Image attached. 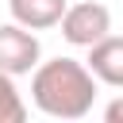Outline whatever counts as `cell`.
I'll use <instances>...</instances> for the list:
<instances>
[{
  "label": "cell",
  "instance_id": "cell-7",
  "mask_svg": "<svg viewBox=\"0 0 123 123\" xmlns=\"http://www.w3.org/2000/svg\"><path fill=\"white\" fill-rule=\"evenodd\" d=\"M104 119H108V123H123V96H115V100L104 108Z\"/></svg>",
  "mask_w": 123,
  "mask_h": 123
},
{
  "label": "cell",
  "instance_id": "cell-4",
  "mask_svg": "<svg viewBox=\"0 0 123 123\" xmlns=\"http://www.w3.org/2000/svg\"><path fill=\"white\" fill-rule=\"evenodd\" d=\"M92 77L100 85H111V88H123V38L119 35H104L100 42L88 46V62Z\"/></svg>",
  "mask_w": 123,
  "mask_h": 123
},
{
  "label": "cell",
  "instance_id": "cell-1",
  "mask_svg": "<svg viewBox=\"0 0 123 123\" xmlns=\"http://www.w3.org/2000/svg\"><path fill=\"white\" fill-rule=\"evenodd\" d=\"M96 77L77 58H50L31 69V100L50 119H85L96 100Z\"/></svg>",
  "mask_w": 123,
  "mask_h": 123
},
{
  "label": "cell",
  "instance_id": "cell-2",
  "mask_svg": "<svg viewBox=\"0 0 123 123\" xmlns=\"http://www.w3.org/2000/svg\"><path fill=\"white\" fill-rule=\"evenodd\" d=\"M58 27H62V38H65L69 46H85V50H88L92 42H100L104 35H111V12H108L104 4H96V0L65 4Z\"/></svg>",
  "mask_w": 123,
  "mask_h": 123
},
{
  "label": "cell",
  "instance_id": "cell-3",
  "mask_svg": "<svg viewBox=\"0 0 123 123\" xmlns=\"http://www.w3.org/2000/svg\"><path fill=\"white\" fill-rule=\"evenodd\" d=\"M38 58H42V46H38V38H35L31 27H23L15 19L0 23V69L4 73L23 77V73H31L38 65Z\"/></svg>",
  "mask_w": 123,
  "mask_h": 123
},
{
  "label": "cell",
  "instance_id": "cell-5",
  "mask_svg": "<svg viewBox=\"0 0 123 123\" xmlns=\"http://www.w3.org/2000/svg\"><path fill=\"white\" fill-rule=\"evenodd\" d=\"M65 4L69 0H8V12L15 23H23L31 31H46V27H58Z\"/></svg>",
  "mask_w": 123,
  "mask_h": 123
},
{
  "label": "cell",
  "instance_id": "cell-6",
  "mask_svg": "<svg viewBox=\"0 0 123 123\" xmlns=\"http://www.w3.org/2000/svg\"><path fill=\"white\" fill-rule=\"evenodd\" d=\"M27 119V104L15 88V77L0 69V123H23Z\"/></svg>",
  "mask_w": 123,
  "mask_h": 123
}]
</instances>
